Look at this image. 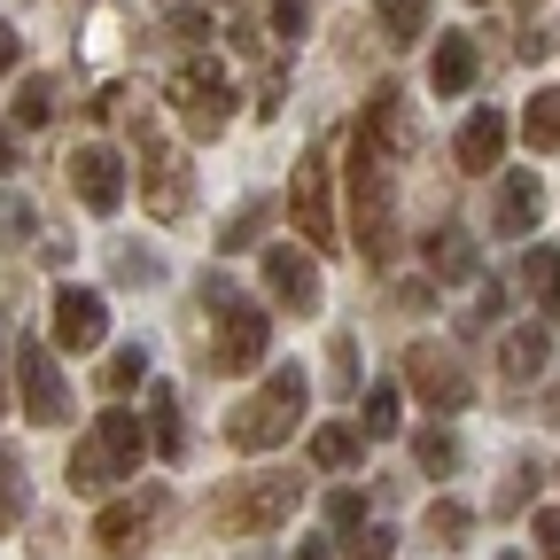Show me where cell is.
Segmentation results:
<instances>
[{
	"mask_svg": "<svg viewBox=\"0 0 560 560\" xmlns=\"http://www.w3.org/2000/svg\"><path fill=\"white\" fill-rule=\"evenodd\" d=\"M545 219V179L522 164V172H506V187H499V219H490V234H506V242H522L529 226Z\"/></svg>",
	"mask_w": 560,
	"mask_h": 560,
	"instance_id": "obj_16",
	"label": "cell"
},
{
	"mask_svg": "<svg viewBox=\"0 0 560 560\" xmlns=\"http://www.w3.org/2000/svg\"><path fill=\"white\" fill-rule=\"evenodd\" d=\"M429 86H436V94H467V86H475V39H459V32H452V39H436Z\"/></svg>",
	"mask_w": 560,
	"mask_h": 560,
	"instance_id": "obj_20",
	"label": "cell"
},
{
	"mask_svg": "<svg viewBox=\"0 0 560 560\" xmlns=\"http://www.w3.org/2000/svg\"><path fill=\"white\" fill-rule=\"evenodd\" d=\"M140 149H149V219L164 226V219H179V210L195 202V179H187V164L164 149V140H156L149 125H140Z\"/></svg>",
	"mask_w": 560,
	"mask_h": 560,
	"instance_id": "obj_14",
	"label": "cell"
},
{
	"mask_svg": "<svg viewBox=\"0 0 560 560\" xmlns=\"http://www.w3.org/2000/svg\"><path fill=\"white\" fill-rule=\"evenodd\" d=\"M335 382H342V389L359 382V342H350V335H335Z\"/></svg>",
	"mask_w": 560,
	"mask_h": 560,
	"instance_id": "obj_40",
	"label": "cell"
},
{
	"mask_svg": "<svg viewBox=\"0 0 560 560\" xmlns=\"http://www.w3.org/2000/svg\"><path fill=\"white\" fill-rule=\"evenodd\" d=\"M149 436H156V452H164V459H179V452H187V429H179V397H172V382H156V389H149Z\"/></svg>",
	"mask_w": 560,
	"mask_h": 560,
	"instance_id": "obj_22",
	"label": "cell"
},
{
	"mask_svg": "<svg viewBox=\"0 0 560 560\" xmlns=\"http://www.w3.org/2000/svg\"><path fill=\"white\" fill-rule=\"evenodd\" d=\"M265 289H272V304L289 319H312L319 312V265L304 249H289V242H272L265 249Z\"/></svg>",
	"mask_w": 560,
	"mask_h": 560,
	"instance_id": "obj_8",
	"label": "cell"
},
{
	"mask_svg": "<svg viewBox=\"0 0 560 560\" xmlns=\"http://www.w3.org/2000/svg\"><path fill=\"white\" fill-rule=\"evenodd\" d=\"M522 140L537 156H560V86H537V102L522 109Z\"/></svg>",
	"mask_w": 560,
	"mask_h": 560,
	"instance_id": "obj_21",
	"label": "cell"
},
{
	"mask_svg": "<svg viewBox=\"0 0 560 560\" xmlns=\"http://www.w3.org/2000/svg\"><path fill=\"white\" fill-rule=\"evenodd\" d=\"M397 552V529H359V545H350V560H389Z\"/></svg>",
	"mask_w": 560,
	"mask_h": 560,
	"instance_id": "obj_38",
	"label": "cell"
},
{
	"mask_svg": "<svg viewBox=\"0 0 560 560\" xmlns=\"http://www.w3.org/2000/svg\"><path fill=\"white\" fill-rule=\"evenodd\" d=\"M499 156H506V117L499 109H475L459 125V172H499Z\"/></svg>",
	"mask_w": 560,
	"mask_h": 560,
	"instance_id": "obj_17",
	"label": "cell"
},
{
	"mask_svg": "<svg viewBox=\"0 0 560 560\" xmlns=\"http://www.w3.org/2000/svg\"><path fill=\"white\" fill-rule=\"evenodd\" d=\"M16 382H24V412L39 420V429L70 420V382H62V366H55V350L24 342V350H16Z\"/></svg>",
	"mask_w": 560,
	"mask_h": 560,
	"instance_id": "obj_10",
	"label": "cell"
},
{
	"mask_svg": "<svg viewBox=\"0 0 560 560\" xmlns=\"http://www.w3.org/2000/svg\"><path fill=\"white\" fill-rule=\"evenodd\" d=\"M545 359H552V335L545 327H514L506 342H499V374L522 389V382H537L545 374Z\"/></svg>",
	"mask_w": 560,
	"mask_h": 560,
	"instance_id": "obj_18",
	"label": "cell"
},
{
	"mask_svg": "<svg viewBox=\"0 0 560 560\" xmlns=\"http://www.w3.org/2000/svg\"><path fill=\"white\" fill-rule=\"evenodd\" d=\"M70 187H79V202L86 210H109L125 202V156L109 149V140H86V149H70Z\"/></svg>",
	"mask_w": 560,
	"mask_h": 560,
	"instance_id": "obj_12",
	"label": "cell"
},
{
	"mask_svg": "<svg viewBox=\"0 0 560 560\" xmlns=\"http://www.w3.org/2000/svg\"><path fill=\"white\" fill-rule=\"evenodd\" d=\"M350 226H359V249L374 265L397 257V187H389V156L366 132H350Z\"/></svg>",
	"mask_w": 560,
	"mask_h": 560,
	"instance_id": "obj_2",
	"label": "cell"
},
{
	"mask_svg": "<svg viewBox=\"0 0 560 560\" xmlns=\"http://www.w3.org/2000/svg\"><path fill=\"white\" fill-rule=\"evenodd\" d=\"M156 522H164V499H156V490H132L125 506H102V522H94V545H102V552H117V560H132L140 545L156 537Z\"/></svg>",
	"mask_w": 560,
	"mask_h": 560,
	"instance_id": "obj_11",
	"label": "cell"
},
{
	"mask_svg": "<svg viewBox=\"0 0 560 560\" xmlns=\"http://www.w3.org/2000/svg\"><path fill=\"white\" fill-rule=\"evenodd\" d=\"M289 560H335V545H327V537H304V545H296Z\"/></svg>",
	"mask_w": 560,
	"mask_h": 560,
	"instance_id": "obj_42",
	"label": "cell"
},
{
	"mask_svg": "<svg viewBox=\"0 0 560 560\" xmlns=\"http://www.w3.org/2000/svg\"><path fill=\"white\" fill-rule=\"evenodd\" d=\"M304 405H312V374H304V366H272L265 389L242 397V405L226 412V444H234V452H272V444H289V429L304 420Z\"/></svg>",
	"mask_w": 560,
	"mask_h": 560,
	"instance_id": "obj_1",
	"label": "cell"
},
{
	"mask_svg": "<svg viewBox=\"0 0 560 560\" xmlns=\"http://www.w3.org/2000/svg\"><path fill=\"white\" fill-rule=\"evenodd\" d=\"M359 429H366V436H397V389H389V382H374V389H366Z\"/></svg>",
	"mask_w": 560,
	"mask_h": 560,
	"instance_id": "obj_31",
	"label": "cell"
},
{
	"mask_svg": "<svg viewBox=\"0 0 560 560\" xmlns=\"http://www.w3.org/2000/svg\"><path fill=\"white\" fill-rule=\"evenodd\" d=\"M0 172H9V149H0Z\"/></svg>",
	"mask_w": 560,
	"mask_h": 560,
	"instance_id": "obj_44",
	"label": "cell"
},
{
	"mask_svg": "<svg viewBox=\"0 0 560 560\" xmlns=\"http://www.w3.org/2000/svg\"><path fill=\"white\" fill-rule=\"evenodd\" d=\"M265 234V202H249V210H234V226H219V257H234V249H249Z\"/></svg>",
	"mask_w": 560,
	"mask_h": 560,
	"instance_id": "obj_32",
	"label": "cell"
},
{
	"mask_svg": "<svg viewBox=\"0 0 560 560\" xmlns=\"http://www.w3.org/2000/svg\"><path fill=\"white\" fill-rule=\"evenodd\" d=\"M109 304L102 289H55V350H102Z\"/></svg>",
	"mask_w": 560,
	"mask_h": 560,
	"instance_id": "obj_13",
	"label": "cell"
},
{
	"mask_svg": "<svg viewBox=\"0 0 560 560\" xmlns=\"http://www.w3.org/2000/svg\"><path fill=\"white\" fill-rule=\"evenodd\" d=\"M304 24H312V0H272V32L280 39H296Z\"/></svg>",
	"mask_w": 560,
	"mask_h": 560,
	"instance_id": "obj_37",
	"label": "cell"
},
{
	"mask_svg": "<svg viewBox=\"0 0 560 560\" xmlns=\"http://www.w3.org/2000/svg\"><path fill=\"white\" fill-rule=\"evenodd\" d=\"M140 382H149V350H109L102 389H109V397H125V389H140Z\"/></svg>",
	"mask_w": 560,
	"mask_h": 560,
	"instance_id": "obj_29",
	"label": "cell"
},
{
	"mask_svg": "<svg viewBox=\"0 0 560 560\" xmlns=\"http://www.w3.org/2000/svg\"><path fill=\"white\" fill-rule=\"evenodd\" d=\"M172 102H179V125L195 140H219L226 117H234V79H226V62H210L202 47L172 70Z\"/></svg>",
	"mask_w": 560,
	"mask_h": 560,
	"instance_id": "obj_5",
	"label": "cell"
},
{
	"mask_svg": "<svg viewBox=\"0 0 560 560\" xmlns=\"http://www.w3.org/2000/svg\"><path fill=\"white\" fill-rule=\"evenodd\" d=\"M140 452H149V436H140V420L132 412H102V429L94 436H79V452H70V490H86V499H102V490H117L132 467H140Z\"/></svg>",
	"mask_w": 560,
	"mask_h": 560,
	"instance_id": "obj_3",
	"label": "cell"
},
{
	"mask_svg": "<svg viewBox=\"0 0 560 560\" xmlns=\"http://www.w3.org/2000/svg\"><path fill=\"white\" fill-rule=\"evenodd\" d=\"M296 499H304L296 475H249L242 490H226V499H219V522L242 529V537H265V529H280V522L296 514Z\"/></svg>",
	"mask_w": 560,
	"mask_h": 560,
	"instance_id": "obj_6",
	"label": "cell"
},
{
	"mask_svg": "<svg viewBox=\"0 0 560 560\" xmlns=\"http://www.w3.org/2000/svg\"><path fill=\"white\" fill-rule=\"evenodd\" d=\"M529 537H537L545 552H560V506H537V514H529Z\"/></svg>",
	"mask_w": 560,
	"mask_h": 560,
	"instance_id": "obj_39",
	"label": "cell"
},
{
	"mask_svg": "<svg viewBox=\"0 0 560 560\" xmlns=\"http://www.w3.org/2000/svg\"><path fill=\"white\" fill-rule=\"evenodd\" d=\"M289 219L304 226L312 249H342V219H335V132H319L296 179H289Z\"/></svg>",
	"mask_w": 560,
	"mask_h": 560,
	"instance_id": "obj_4",
	"label": "cell"
},
{
	"mask_svg": "<svg viewBox=\"0 0 560 560\" xmlns=\"http://www.w3.org/2000/svg\"><path fill=\"white\" fill-rule=\"evenodd\" d=\"M412 467L420 475H459V436L452 429H412Z\"/></svg>",
	"mask_w": 560,
	"mask_h": 560,
	"instance_id": "obj_24",
	"label": "cell"
},
{
	"mask_svg": "<svg viewBox=\"0 0 560 560\" xmlns=\"http://www.w3.org/2000/svg\"><path fill=\"white\" fill-rule=\"evenodd\" d=\"M499 312H506V289H499V280H475V304H467V335H475V327H490Z\"/></svg>",
	"mask_w": 560,
	"mask_h": 560,
	"instance_id": "obj_35",
	"label": "cell"
},
{
	"mask_svg": "<svg viewBox=\"0 0 560 560\" xmlns=\"http://www.w3.org/2000/svg\"><path fill=\"white\" fill-rule=\"evenodd\" d=\"M506 560H522V552H506Z\"/></svg>",
	"mask_w": 560,
	"mask_h": 560,
	"instance_id": "obj_45",
	"label": "cell"
},
{
	"mask_svg": "<svg viewBox=\"0 0 560 560\" xmlns=\"http://www.w3.org/2000/svg\"><path fill=\"white\" fill-rule=\"evenodd\" d=\"M172 39H179V47L195 55V47L210 39V16H202V9H172Z\"/></svg>",
	"mask_w": 560,
	"mask_h": 560,
	"instance_id": "obj_36",
	"label": "cell"
},
{
	"mask_svg": "<svg viewBox=\"0 0 560 560\" xmlns=\"http://www.w3.org/2000/svg\"><path fill=\"white\" fill-rule=\"evenodd\" d=\"M514 289L537 304V319H552V312H560V249H552V242H537V249L522 257V280H514Z\"/></svg>",
	"mask_w": 560,
	"mask_h": 560,
	"instance_id": "obj_19",
	"label": "cell"
},
{
	"mask_svg": "<svg viewBox=\"0 0 560 560\" xmlns=\"http://www.w3.org/2000/svg\"><path fill=\"white\" fill-rule=\"evenodd\" d=\"M545 420H560V389H552V412H545Z\"/></svg>",
	"mask_w": 560,
	"mask_h": 560,
	"instance_id": "obj_43",
	"label": "cell"
},
{
	"mask_svg": "<svg viewBox=\"0 0 560 560\" xmlns=\"http://www.w3.org/2000/svg\"><path fill=\"white\" fill-rule=\"evenodd\" d=\"M374 9H382L389 39H420V32H429V16H436V0H374Z\"/></svg>",
	"mask_w": 560,
	"mask_h": 560,
	"instance_id": "obj_28",
	"label": "cell"
},
{
	"mask_svg": "<svg viewBox=\"0 0 560 560\" xmlns=\"http://www.w3.org/2000/svg\"><path fill=\"white\" fill-rule=\"evenodd\" d=\"M312 459H319V467H359V459H366V429H350V420H327V429L312 436Z\"/></svg>",
	"mask_w": 560,
	"mask_h": 560,
	"instance_id": "obj_23",
	"label": "cell"
},
{
	"mask_svg": "<svg viewBox=\"0 0 560 560\" xmlns=\"http://www.w3.org/2000/svg\"><path fill=\"white\" fill-rule=\"evenodd\" d=\"M265 350H272V327H265V312H257V304H226L210 366H219V374H257V366H265Z\"/></svg>",
	"mask_w": 560,
	"mask_h": 560,
	"instance_id": "obj_9",
	"label": "cell"
},
{
	"mask_svg": "<svg viewBox=\"0 0 560 560\" xmlns=\"http://www.w3.org/2000/svg\"><path fill=\"white\" fill-rule=\"evenodd\" d=\"M327 529L359 537V529H366V490H335V499H327Z\"/></svg>",
	"mask_w": 560,
	"mask_h": 560,
	"instance_id": "obj_33",
	"label": "cell"
},
{
	"mask_svg": "<svg viewBox=\"0 0 560 560\" xmlns=\"http://www.w3.org/2000/svg\"><path fill=\"white\" fill-rule=\"evenodd\" d=\"M359 132L374 140V149H382L389 164H397V156H412V140H420V125H412V109H405V94H397V86H382V94L366 102Z\"/></svg>",
	"mask_w": 560,
	"mask_h": 560,
	"instance_id": "obj_15",
	"label": "cell"
},
{
	"mask_svg": "<svg viewBox=\"0 0 560 560\" xmlns=\"http://www.w3.org/2000/svg\"><path fill=\"white\" fill-rule=\"evenodd\" d=\"M429 257H436L444 280H467V272H475V242H467L459 226H436V234H429Z\"/></svg>",
	"mask_w": 560,
	"mask_h": 560,
	"instance_id": "obj_26",
	"label": "cell"
},
{
	"mask_svg": "<svg viewBox=\"0 0 560 560\" xmlns=\"http://www.w3.org/2000/svg\"><path fill=\"white\" fill-rule=\"evenodd\" d=\"M16 55H24V39H16V24H0V79L16 70Z\"/></svg>",
	"mask_w": 560,
	"mask_h": 560,
	"instance_id": "obj_41",
	"label": "cell"
},
{
	"mask_svg": "<svg viewBox=\"0 0 560 560\" xmlns=\"http://www.w3.org/2000/svg\"><path fill=\"white\" fill-rule=\"evenodd\" d=\"M405 382H412V397L429 405V412H459V405L475 397V374L459 366L452 342H412V350H405Z\"/></svg>",
	"mask_w": 560,
	"mask_h": 560,
	"instance_id": "obj_7",
	"label": "cell"
},
{
	"mask_svg": "<svg viewBox=\"0 0 560 560\" xmlns=\"http://www.w3.org/2000/svg\"><path fill=\"white\" fill-rule=\"evenodd\" d=\"M9 117H16L24 132H32V125H47V117H55V79H24V86H16V109H9Z\"/></svg>",
	"mask_w": 560,
	"mask_h": 560,
	"instance_id": "obj_30",
	"label": "cell"
},
{
	"mask_svg": "<svg viewBox=\"0 0 560 560\" xmlns=\"http://www.w3.org/2000/svg\"><path fill=\"white\" fill-rule=\"evenodd\" d=\"M420 529H429L436 545H467V529H475V506H459V499H436L429 514H420Z\"/></svg>",
	"mask_w": 560,
	"mask_h": 560,
	"instance_id": "obj_27",
	"label": "cell"
},
{
	"mask_svg": "<svg viewBox=\"0 0 560 560\" xmlns=\"http://www.w3.org/2000/svg\"><path fill=\"white\" fill-rule=\"evenodd\" d=\"M24 506H32V490H24V459L0 444V529H16V522H24Z\"/></svg>",
	"mask_w": 560,
	"mask_h": 560,
	"instance_id": "obj_25",
	"label": "cell"
},
{
	"mask_svg": "<svg viewBox=\"0 0 560 560\" xmlns=\"http://www.w3.org/2000/svg\"><path fill=\"white\" fill-rule=\"evenodd\" d=\"M39 226V210L24 202V195H9V187H0V242H24Z\"/></svg>",
	"mask_w": 560,
	"mask_h": 560,
	"instance_id": "obj_34",
	"label": "cell"
}]
</instances>
